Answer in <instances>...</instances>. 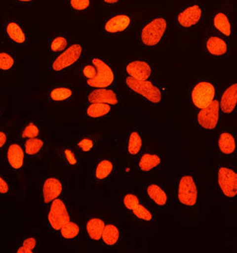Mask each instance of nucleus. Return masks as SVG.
Segmentation results:
<instances>
[{
    "instance_id": "nucleus-43",
    "label": "nucleus",
    "mask_w": 237,
    "mask_h": 253,
    "mask_svg": "<svg viewBox=\"0 0 237 253\" xmlns=\"http://www.w3.org/2000/svg\"><path fill=\"white\" fill-rule=\"evenodd\" d=\"M14 1H15V2H18V3L30 4L36 2L37 0H14Z\"/></svg>"
},
{
    "instance_id": "nucleus-32",
    "label": "nucleus",
    "mask_w": 237,
    "mask_h": 253,
    "mask_svg": "<svg viewBox=\"0 0 237 253\" xmlns=\"http://www.w3.org/2000/svg\"><path fill=\"white\" fill-rule=\"evenodd\" d=\"M58 233H59V236L62 239L66 240V241L75 240L79 236L80 227L77 222L71 220L65 225H63Z\"/></svg>"
},
{
    "instance_id": "nucleus-28",
    "label": "nucleus",
    "mask_w": 237,
    "mask_h": 253,
    "mask_svg": "<svg viewBox=\"0 0 237 253\" xmlns=\"http://www.w3.org/2000/svg\"><path fill=\"white\" fill-rule=\"evenodd\" d=\"M105 220L100 217H90L85 221V231L87 236L92 241H101L103 230L105 228Z\"/></svg>"
},
{
    "instance_id": "nucleus-31",
    "label": "nucleus",
    "mask_w": 237,
    "mask_h": 253,
    "mask_svg": "<svg viewBox=\"0 0 237 253\" xmlns=\"http://www.w3.org/2000/svg\"><path fill=\"white\" fill-rule=\"evenodd\" d=\"M44 146H45L44 140L40 137L25 139L23 143L24 150L26 152V156L29 157L38 155L41 152Z\"/></svg>"
},
{
    "instance_id": "nucleus-10",
    "label": "nucleus",
    "mask_w": 237,
    "mask_h": 253,
    "mask_svg": "<svg viewBox=\"0 0 237 253\" xmlns=\"http://www.w3.org/2000/svg\"><path fill=\"white\" fill-rule=\"evenodd\" d=\"M219 102L216 98L210 105L204 109L196 111L195 122L204 131H213L218 126L221 118Z\"/></svg>"
},
{
    "instance_id": "nucleus-25",
    "label": "nucleus",
    "mask_w": 237,
    "mask_h": 253,
    "mask_svg": "<svg viewBox=\"0 0 237 253\" xmlns=\"http://www.w3.org/2000/svg\"><path fill=\"white\" fill-rule=\"evenodd\" d=\"M113 108L103 103H88L85 108V116L89 120H104L110 117Z\"/></svg>"
},
{
    "instance_id": "nucleus-37",
    "label": "nucleus",
    "mask_w": 237,
    "mask_h": 253,
    "mask_svg": "<svg viewBox=\"0 0 237 253\" xmlns=\"http://www.w3.org/2000/svg\"><path fill=\"white\" fill-rule=\"evenodd\" d=\"M62 157L70 166H77L79 163V156L73 149L63 147L61 150Z\"/></svg>"
},
{
    "instance_id": "nucleus-26",
    "label": "nucleus",
    "mask_w": 237,
    "mask_h": 253,
    "mask_svg": "<svg viewBox=\"0 0 237 253\" xmlns=\"http://www.w3.org/2000/svg\"><path fill=\"white\" fill-rule=\"evenodd\" d=\"M5 33L10 42L18 44L25 45L28 42L27 35L18 22L14 21L7 22L5 25Z\"/></svg>"
},
{
    "instance_id": "nucleus-15",
    "label": "nucleus",
    "mask_w": 237,
    "mask_h": 253,
    "mask_svg": "<svg viewBox=\"0 0 237 253\" xmlns=\"http://www.w3.org/2000/svg\"><path fill=\"white\" fill-rule=\"evenodd\" d=\"M87 103H103L113 107H118L122 97L113 87L89 89L86 93Z\"/></svg>"
},
{
    "instance_id": "nucleus-19",
    "label": "nucleus",
    "mask_w": 237,
    "mask_h": 253,
    "mask_svg": "<svg viewBox=\"0 0 237 253\" xmlns=\"http://www.w3.org/2000/svg\"><path fill=\"white\" fill-rule=\"evenodd\" d=\"M217 100L221 114L229 116L235 113L237 109V82L228 84L217 97Z\"/></svg>"
},
{
    "instance_id": "nucleus-17",
    "label": "nucleus",
    "mask_w": 237,
    "mask_h": 253,
    "mask_svg": "<svg viewBox=\"0 0 237 253\" xmlns=\"http://www.w3.org/2000/svg\"><path fill=\"white\" fill-rule=\"evenodd\" d=\"M6 165L10 169L20 171L26 165V154L23 145L18 141L8 142L5 150Z\"/></svg>"
},
{
    "instance_id": "nucleus-35",
    "label": "nucleus",
    "mask_w": 237,
    "mask_h": 253,
    "mask_svg": "<svg viewBox=\"0 0 237 253\" xmlns=\"http://www.w3.org/2000/svg\"><path fill=\"white\" fill-rule=\"evenodd\" d=\"M40 135V127L34 121L26 123L21 130V137L23 139L38 138Z\"/></svg>"
},
{
    "instance_id": "nucleus-34",
    "label": "nucleus",
    "mask_w": 237,
    "mask_h": 253,
    "mask_svg": "<svg viewBox=\"0 0 237 253\" xmlns=\"http://www.w3.org/2000/svg\"><path fill=\"white\" fill-rule=\"evenodd\" d=\"M16 59L10 51H0V71H9L15 67Z\"/></svg>"
},
{
    "instance_id": "nucleus-13",
    "label": "nucleus",
    "mask_w": 237,
    "mask_h": 253,
    "mask_svg": "<svg viewBox=\"0 0 237 253\" xmlns=\"http://www.w3.org/2000/svg\"><path fill=\"white\" fill-rule=\"evenodd\" d=\"M133 22L132 17L127 13H117L105 20L103 31L108 37H117L130 30Z\"/></svg>"
},
{
    "instance_id": "nucleus-30",
    "label": "nucleus",
    "mask_w": 237,
    "mask_h": 253,
    "mask_svg": "<svg viewBox=\"0 0 237 253\" xmlns=\"http://www.w3.org/2000/svg\"><path fill=\"white\" fill-rule=\"evenodd\" d=\"M70 40L67 36L63 34H57L54 36L50 40L48 43V50L50 53L53 55H57L58 54L61 53L62 51L67 49L69 47Z\"/></svg>"
},
{
    "instance_id": "nucleus-5",
    "label": "nucleus",
    "mask_w": 237,
    "mask_h": 253,
    "mask_svg": "<svg viewBox=\"0 0 237 253\" xmlns=\"http://www.w3.org/2000/svg\"><path fill=\"white\" fill-rule=\"evenodd\" d=\"M188 97L195 110L204 109L217 98V84L208 79H199L191 87Z\"/></svg>"
},
{
    "instance_id": "nucleus-29",
    "label": "nucleus",
    "mask_w": 237,
    "mask_h": 253,
    "mask_svg": "<svg viewBox=\"0 0 237 253\" xmlns=\"http://www.w3.org/2000/svg\"><path fill=\"white\" fill-rule=\"evenodd\" d=\"M47 97L53 102H63L70 101L74 97V91L71 87L65 85H57L48 91Z\"/></svg>"
},
{
    "instance_id": "nucleus-41",
    "label": "nucleus",
    "mask_w": 237,
    "mask_h": 253,
    "mask_svg": "<svg viewBox=\"0 0 237 253\" xmlns=\"http://www.w3.org/2000/svg\"><path fill=\"white\" fill-rule=\"evenodd\" d=\"M9 142V134L5 129H0V150L6 146Z\"/></svg>"
},
{
    "instance_id": "nucleus-40",
    "label": "nucleus",
    "mask_w": 237,
    "mask_h": 253,
    "mask_svg": "<svg viewBox=\"0 0 237 253\" xmlns=\"http://www.w3.org/2000/svg\"><path fill=\"white\" fill-rule=\"evenodd\" d=\"M10 193V185L7 180L0 174V196H7Z\"/></svg>"
},
{
    "instance_id": "nucleus-27",
    "label": "nucleus",
    "mask_w": 237,
    "mask_h": 253,
    "mask_svg": "<svg viewBox=\"0 0 237 253\" xmlns=\"http://www.w3.org/2000/svg\"><path fill=\"white\" fill-rule=\"evenodd\" d=\"M122 237V231L118 225L113 223L105 225L103 230L101 241L105 246L114 247L118 245Z\"/></svg>"
},
{
    "instance_id": "nucleus-1",
    "label": "nucleus",
    "mask_w": 237,
    "mask_h": 253,
    "mask_svg": "<svg viewBox=\"0 0 237 253\" xmlns=\"http://www.w3.org/2000/svg\"><path fill=\"white\" fill-rule=\"evenodd\" d=\"M168 22L164 14H156L146 20L137 33L138 45L144 50H155L161 45L168 33Z\"/></svg>"
},
{
    "instance_id": "nucleus-6",
    "label": "nucleus",
    "mask_w": 237,
    "mask_h": 253,
    "mask_svg": "<svg viewBox=\"0 0 237 253\" xmlns=\"http://www.w3.org/2000/svg\"><path fill=\"white\" fill-rule=\"evenodd\" d=\"M91 63L97 68V75L93 79L85 81L89 89L94 88H109L114 86L117 79V73L113 65L104 58L93 56Z\"/></svg>"
},
{
    "instance_id": "nucleus-44",
    "label": "nucleus",
    "mask_w": 237,
    "mask_h": 253,
    "mask_svg": "<svg viewBox=\"0 0 237 253\" xmlns=\"http://www.w3.org/2000/svg\"><path fill=\"white\" fill-rule=\"evenodd\" d=\"M1 116H2V113H1V112H0V118H1Z\"/></svg>"
},
{
    "instance_id": "nucleus-39",
    "label": "nucleus",
    "mask_w": 237,
    "mask_h": 253,
    "mask_svg": "<svg viewBox=\"0 0 237 253\" xmlns=\"http://www.w3.org/2000/svg\"><path fill=\"white\" fill-rule=\"evenodd\" d=\"M81 75L85 81L93 79L97 75V68L92 63L83 64L81 67Z\"/></svg>"
},
{
    "instance_id": "nucleus-12",
    "label": "nucleus",
    "mask_w": 237,
    "mask_h": 253,
    "mask_svg": "<svg viewBox=\"0 0 237 253\" xmlns=\"http://www.w3.org/2000/svg\"><path fill=\"white\" fill-rule=\"evenodd\" d=\"M47 208V222L53 231L59 232L63 225L71 221V213L62 197L51 202Z\"/></svg>"
},
{
    "instance_id": "nucleus-9",
    "label": "nucleus",
    "mask_w": 237,
    "mask_h": 253,
    "mask_svg": "<svg viewBox=\"0 0 237 253\" xmlns=\"http://www.w3.org/2000/svg\"><path fill=\"white\" fill-rule=\"evenodd\" d=\"M122 205L126 211L137 219L146 222L152 221L154 218L152 210L144 204L142 198L138 194L133 192H126L122 195Z\"/></svg>"
},
{
    "instance_id": "nucleus-16",
    "label": "nucleus",
    "mask_w": 237,
    "mask_h": 253,
    "mask_svg": "<svg viewBox=\"0 0 237 253\" xmlns=\"http://www.w3.org/2000/svg\"><path fill=\"white\" fill-rule=\"evenodd\" d=\"M63 182L56 177H47L43 180L41 184V205L43 208H48L51 202L60 198L63 195Z\"/></svg>"
},
{
    "instance_id": "nucleus-38",
    "label": "nucleus",
    "mask_w": 237,
    "mask_h": 253,
    "mask_svg": "<svg viewBox=\"0 0 237 253\" xmlns=\"http://www.w3.org/2000/svg\"><path fill=\"white\" fill-rule=\"evenodd\" d=\"M68 5L75 11H86L90 8L91 0H68Z\"/></svg>"
},
{
    "instance_id": "nucleus-22",
    "label": "nucleus",
    "mask_w": 237,
    "mask_h": 253,
    "mask_svg": "<svg viewBox=\"0 0 237 253\" xmlns=\"http://www.w3.org/2000/svg\"><path fill=\"white\" fill-rule=\"evenodd\" d=\"M161 157L157 153L146 152L138 157L137 169L142 173L154 172L161 166Z\"/></svg>"
},
{
    "instance_id": "nucleus-4",
    "label": "nucleus",
    "mask_w": 237,
    "mask_h": 253,
    "mask_svg": "<svg viewBox=\"0 0 237 253\" xmlns=\"http://www.w3.org/2000/svg\"><path fill=\"white\" fill-rule=\"evenodd\" d=\"M85 53L81 43H71L67 49L55 55L49 63V70L54 75H61L80 63Z\"/></svg>"
},
{
    "instance_id": "nucleus-18",
    "label": "nucleus",
    "mask_w": 237,
    "mask_h": 253,
    "mask_svg": "<svg viewBox=\"0 0 237 253\" xmlns=\"http://www.w3.org/2000/svg\"><path fill=\"white\" fill-rule=\"evenodd\" d=\"M116 172V162L110 158H101L93 166L92 180L96 184H105L114 177Z\"/></svg>"
},
{
    "instance_id": "nucleus-42",
    "label": "nucleus",
    "mask_w": 237,
    "mask_h": 253,
    "mask_svg": "<svg viewBox=\"0 0 237 253\" xmlns=\"http://www.w3.org/2000/svg\"><path fill=\"white\" fill-rule=\"evenodd\" d=\"M101 2L107 6H116L121 2V0H101Z\"/></svg>"
},
{
    "instance_id": "nucleus-2",
    "label": "nucleus",
    "mask_w": 237,
    "mask_h": 253,
    "mask_svg": "<svg viewBox=\"0 0 237 253\" xmlns=\"http://www.w3.org/2000/svg\"><path fill=\"white\" fill-rule=\"evenodd\" d=\"M123 85L129 92L140 97L149 105L158 106L163 101V91L160 85L154 83L152 79L137 80L124 76Z\"/></svg>"
},
{
    "instance_id": "nucleus-36",
    "label": "nucleus",
    "mask_w": 237,
    "mask_h": 253,
    "mask_svg": "<svg viewBox=\"0 0 237 253\" xmlns=\"http://www.w3.org/2000/svg\"><path fill=\"white\" fill-rule=\"evenodd\" d=\"M38 240L35 237H26L16 250L17 253H33L38 247Z\"/></svg>"
},
{
    "instance_id": "nucleus-20",
    "label": "nucleus",
    "mask_w": 237,
    "mask_h": 253,
    "mask_svg": "<svg viewBox=\"0 0 237 253\" xmlns=\"http://www.w3.org/2000/svg\"><path fill=\"white\" fill-rule=\"evenodd\" d=\"M217 146L218 152L224 158H229L237 151V139L229 130H222L217 135Z\"/></svg>"
},
{
    "instance_id": "nucleus-11",
    "label": "nucleus",
    "mask_w": 237,
    "mask_h": 253,
    "mask_svg": "<svg viewBox=\"0 0 237 253\" xmlns=\"http://www.w3.org/2000/svg\"><path fill=\"white\" fill-rule=\"evenodd\" d=\"M125 76L137 79L148 80L154 75V65L148 58H131L123 65Z\"/></svg>"
},
{
    "instance_id": "nucleus-14",
    "label": "nucleus",
    "mask_w": 237,
    "mask_h": 253,
    "mask_svg": "<svg viewBox=\"0 0 237 253\" xmlns=\"http://www.w3.org/2000/svg\"><path fill=\"white\" fill-rule=\"evenodd\" d=\"M205 50L210 57L224 58L229 55L230 46L227 38L213 32L205 37Z\"/></svg>"
},
{
    "instance_id": "nucleus-3",
    "label": "nucleus",
    "mask_w": 237,
    "mask_h": 253,
    "mask_svg": "<svg viewBox=\"0 0 237 253\" xmlns=\"http://www.w3.org/2000/svg\"><path fill=\"white\" fill-rule=\"evenodd\" d=\"M175 198L179 205L185 208H196L199 200L197 180L191 173H181L175 181Z\"/></svg>"
},
{
    "instance_id": "nucleus-7",
    "label": "nucleus",
    "mask_w": 237,
    "mask_h": 253,
    "mask_svg": "<svg viewBox=\"0 0 237 253\" xmlns=\"http://www.w3.org/2000/svg\"><path fill=\"white\" fill-rule=\"evenodd\" d=\"M204 16L205 10L199 3L189 4L176 13L175 23L181 31H193L202 22Z\"/></svg>"
},
{
    "instance_id": "nucleus-23",
    "label": "nucleus",
    "mask_w": 237,
    "mask_h": 253,
    "mask_svg": "<svg viewBox=\"0 0 237 253\" xmlns=\"http://www.w3.org/2000/svg\"><path fill=\"white\" fill-rule=\"evenodd\" d=\"M143 147V137L138 127H133L126 137V152L130 158H138L142 154Z\"/></svg>"
},
{
    "instance_id": "nucleus-21",
    "label": "nucleus",
    "mask_w": 237,
    "mask_h": 253,
    "mask_svg": "<svg viewBox=\"0 0 237 253\" xmlns=\"http://www.w3.org/2000/svg\"><path fill=\"white\" fill-rule=\"evenodd\" d=\"M145 196L157 208L164 209L168 205V195L164 188L156 183H149L144 187Z\"/></svg>"
},
{
    "instance_id": "nucleus-33",
    "label": "nucleus",
    "mask_w": 237,
    "mask_h": 253,
    "mask_svg": "<svg viewBox=\"0 0 237 253\" xmlns=\"http://www.w3.org/2000/svg\"><path fill=\"white\" fill-rule=\"evenodd\" d=\"M75 146L81 152H92L97 146V141L89 134H83L76 141Z\"/></svg>"
},
{
    "instance_id": "nucleus-24",
    "label": "nucleus",
    "mask_w": 237,
    "mask_h": 253,
    "mask_svg": "<svg viewBox=\"0 0 237 253\" xmlns=\"http://www.w3.org/2000/svg\"><path fill=\"white\" fill-rule=\"evenodd\" d=\"M212 28L217 34H221L228 40L230 39L233 34L231 18L227 13L217 11L212 18Z\"/></svg>"
},
{
    "instance_id": "nucleus-8",
    "label": "nucleus",
    "mask_w": 237,
    "mask_h": 253,
    "mask_svg": "<svg viewBox=\"0 0 237 253\" xmlns=\"http://www.w3.org/2000/svg\"><path fill=\"white\" fill-rule=\"evenodd\" d=\"M217 187L221 196L229 201L237 198V170L232 166H221L217 169Z\"/></svg>"
}]
</instances>
